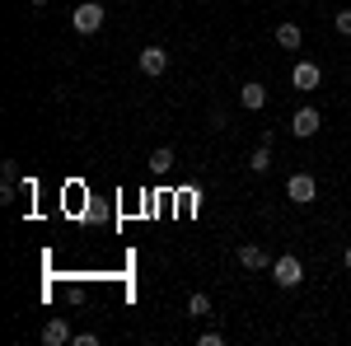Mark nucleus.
I'll list each match as a JSON object with an SVG mask.
<instances>
[{
    "instance_id": "obj_1",
    "label": "nucleus",
    "mask_w": 351,
    "mask_h": 346,
    "mask_svg": "<svg viewBox=\"0 0 351 346\" xmlns=\"http://www.w3.org/2000/svg\"><path fill=\"white\" fill-rule=\"evenodd\" d=\"M271 281H276L281 291H295L300 281H304V262H300L295 253H286V258H276V262H271Z\"/></svg>"
},
{
    "instance_id": "obj_2",
    "label": "nucleus",
    "mask_w": 351,
    "mask_h": 346,
    "mask_svg": "<svg viewBox=\"0 0 351 346\" xmlns=\"http://www.w3.org/2000/svg\"><path fill=\"white\" fill-rule=\"evenodd\" d=\"M71 24H75V33H99V28H104V5H99V0H84V5H75Z\"/></svg>"
},
{
    "instance_id": "obj_3",
    "label": "nucleus",
    "mask_w": 351,
    "mask_h": 346,
    "mask_svg": "<svg viewBox=\"0 0 351 346\" xmlns=\"http://www.w3.org/2000/svg\"><path fill=\"white\" fill-rule=\"evenodd\" d=\"M286 197H291L295 206H309V201L319 197V183H314V173H291V178H286Z\"/></svg>"
},
{
    "instance_id": "obj_4",
    "label": "nucleus",
    "mask_w": 351,
    "mask_h": 346,
    "mask_svg": "<svg viewBox=\"0 0 351 346\" xmlns=\"http://www.w3.org/2000/svg\"><path fill=\"white\" fill-rule=\"evenodd\" d=\"M66 342H75L71 319H66V314H52V319L43 323V346H66Z\"/></svg>"
},
{
    "instance_id": "obj_5",
    "label": "nucleus",
    "mask_w": 351,
    "mask_h": 346,
    "mask_svg": "<svg viewBox=\"0 0 351 346\" xmlns=\"http://www.w3.org/2000/svg\"><path fill=\"white\" fill-rule=\"evenodd\" d=\"M319 108H300L295 117H291V136H300V140H309V136H319Z\"/></svg>"
},
{
    "instance_id": "obj_6",
    "label": "nucleus",
    "mask_w": 351,
    "mask_h": 346,
    "mask_svg": "<svg viewBox=\"0 0 351 346\" xmlns=\"http://www.w3.org/2000/svg\"><path fill=\"white\" fill-rule=\"evenodd\" d=\"M319 80H324V71H319L314 61H295V71H291V84H295L300 94H309V89H319Z\"/></svg>"
},
{
    "instance_id": "obj_7",
    "label": "nucleus",
    "mask_w": 351,
    "mask_h": 346,
    "mask_svg": "<svg viewBox=\"0 0 351 346\" xmlns=\"http://www.w3.org/2000/svg\"><path fill=\"white\" fill-rule=\"evenodd\" d=\"M164 71H169V52H164V47H141V75L155 80Z\"/></svg>"
},
{
    "instance_id": "obj_8",
    "label": "nucleus",
    "mask_w": 351,
    "mask_h": 346,
    "mask_svg": "<svg viewBox=\"0 0 351 346\" xmlns=\"http://www.w3.org/2000/svg\"><path fill=\"white\" fill-rule=\"evenodd\" d=\"M239 103L248 108V112H258V108H267V84H258V80H248L239 89Z\"/></svg>"
},
{
    "instance_id": "obj_9",
    "label": "nucleus",
    "mask_w": 351,
    "mask_h": 346,
    "mask_svg": "<svg viewBox=\"0 0 351 346\" xmlns=\"http://www.w3.org/2000/svg\"><path fill=\"white\" fill-rule=\"evenodd\" d=\"M239 262L248 267V271H263V267H271V258L258 248V243H243V248H239Z\"/></svg>"
},
{
    "instance_id": "obj_10",
    "label": "nucleus",
    "mask_w": 351,
    "mask_h": 346,
    "mask_svg": "<svg viewBox=\"0 0 351 346\" xmlns=\"http://www.w3.org/2000/svg\"><path fill=\"white\" fill-rule=\"evenodd\" d=\"M276 42H281L286 52H300V42H304V33H300V24H281V28H276Z\"/></svg>"
},
{
    "instance_id": "obj_11",
    "label": "nucleus",
    "mask_w": 351,
    "mask_h": 346,
    "mask_svg": "<svg viewBox=\"0 0 351 346\" xmlns=\"http://www.w3.org/2000/svg\"><path fill=\"white\" fill-rule=\"evenodd\" d=\"M169 169H173V150H169V145H160V150L150 155V173H169Z\"/></svg>"
},
{
    "instance_id": "obj_12",
    "label": "nucleus",
    "mask_w": 351,
    "mask_h": 346,
    "mask_svg": "<svg viewBox=\"0 0 351 346\" xmlns=\"http://www.w3.org/2000/svg\"><path fill=\"white\" fill-rule=\"evenodd\" d=\"M188 314L192 319H206V314H211V295H202V291L188 295Z\"/></svg>"
},
{
    "instance_id": "obj_13",
    "label": "nucleus",
    "mask_w": 351,
    "mask_h": 346,
    "mask_svg": "<svg viewBox=\"0 0 351 346\" xmlns=\"http://www.w3.org/2000/svg\"><path fill=\"white\" fill-rule=\"evenodd\" d=\"M248 169H253V173H267V169H271V145H258L253 160H248Z\"/></svg>"
},
{
    "instance_id": "obj_14",
    "label": "nucleus",
    "mask_w": 351,
    "mask_h": 346,
    "mask_svg": "<svg viewBox=\"0 0 351 346\" xmlns=\"http://www.w3.org/2000/svg\"><path fill=\"white\" fill-rule=\"evenodd\" d=\"M332 24H337L342 38H351V10H337V14H332Z\"/></svg>"
},
{
    "instance_id": "obj_15",
    "label": "nucleus",
    "mask_w": 351,
    "mask_h": 346,
    "mask_svg": "<svg viewBox=\"0 0 351 346\" xmlns=\"http://www.w3.org/2000/svg\"><path fill=\"white\" fill-rule=\"evenodd\" d=\"M0 178H10V183H19V164H14V160H5V164H0Z\"/></svg>"
},
{
    "instance_id": "obj_16",
    "label": "nucleus",
    "mask_w": 351,
    "mask_h": 346,
    "mask_svg": "<svg viewBox=\"0 0 351 346\" xmlns=\"http://www.w3.org/2000/svg\"><path fill=\"white\" fill-rule=\"evenodd\" d=\"M342 267H347V271H351V248H347V253H342Z\"/></svg>"
},
{
    "instance_id": "obj_17",
    "label": "nucleus",
    "mask_w": 351,
    "mask_h": 346,
    "mask_svg": "<svg viewBox=\"0 0 351 346\" xmlns=\"http://www.w3.org/2000/svg\"><path fill=\"white\" fill-rule=\"evenodd\" d=\"M28 5H38V10H43V5H52V0H28Z\"/></svg>"
}]
</instances>
